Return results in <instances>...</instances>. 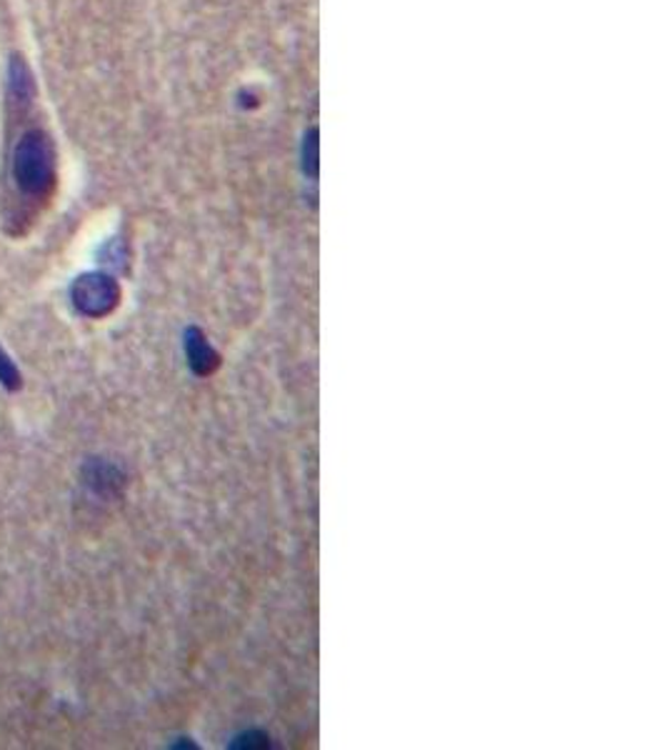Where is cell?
I'll return each instance as SVG.
<instances>
[{
  "instance_id": "2",
  "label": "cell",
  "mask_w": 667,
  "mask_h": 750,
  "mask_svg": "<svg viewBox=\"0 0 667 750\" xmlns=\"http://www.w3.org/2000/svg\"><path fill=\"white\" fill-rule=\"evenodd\" d=\"M73 306L88 318H105L121 304V286L105 273H85L71 288Z\"/></svg>"
},
{
  "instance_id": "4",
  "label": "cell",
  "mask_w": 667,
  "mask_h": 750,
  "mask_svg": "<svg viewBox=\"0 0 667 750\" xmlns=\"http://www.w3.org/2000/svg\"><path fill=\"white\" fill-rule=\"evenodd\" d=\"M185 353H188V363L198 376H211L215 368L220 366V358L211 348L208 340L201 333L198 328H191L185 333Z\"/></svg>"
},
{
  "instance_id": "1",
  "label": "cell",
  "mask_w": 667,
  "mask_h": 750,
  "mask_svg": "<svg viewBox=\"0 0 667 750\" xmlns=\"http://www.w3.org/2000/svg\"><path fill=\"white\" fill-rule=\"evenodd\" d=\"M55 181L58 165L51 135L38 125L23 129L8 155V196L13 210H8L6 218L16 226V236L25 233V226H31L38 213L45 208L55 191Z\"/></svg>"
},
{
  "instance_id": "3",
  "label": "cell",
  "mask_w": 667,
  "mask_h": 750,
  "mask_svg": "<svg viewBox=\"0 0 667 750\" xmlns=\"http://www.w3.org/2000/svg\"><path fill=\"white\" fill-rule=\"evenodd\" d=\"M83 483L95 495H101V499H115V495L123 491L125 475L117 465L93 458V461H88L83 465Z\"/></svg>"
},
{
  "instance_id": "5",
  "label": "cell",
  "mask_w": 667,
  "mask_h": 750,
  "mask_svg": "<svg viewBox=\"0 0 667 750\" xmlns=\"http://www.w3.org/2000/svg\"><path fill=\"white\" fill-rule=\"evenodd\" d=\"M0 386H6L8 391H18V388L23 386L21 370L16 368L11 356H8L3 348H0Z\"/></svg>"
}]
</instances>
